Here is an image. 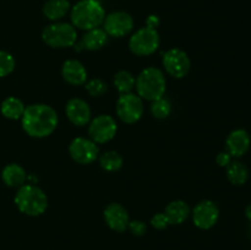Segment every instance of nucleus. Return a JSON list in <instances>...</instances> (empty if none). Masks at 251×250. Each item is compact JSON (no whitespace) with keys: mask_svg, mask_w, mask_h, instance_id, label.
I'll return each mask as SVG.
<instances>
[{"mask_svg":"<svg viewBox=\"0 0 251 250\" xmlns=\"http://www.w3.org/2000/svg\"><path fill=\"white\" fill-rule=\"evenodd\" d=\"M59 117L53 107L44 103L27 105L21 117L22 129L28 136L43 139L55 131Z\"/></svg>","mask_w":251,"mask_h":250,"instance_id":"1","label":"nucleus"},{"mask_svg":"<svg viewBox=\"0 0 251 250\" xmlns=\"http://www.w3.org/2000/svg\"><path fill=\"white\" fill-rule=\"evenodd\" d=\"M71 25L82 31L97 28L105 19V10L98 0H80L70 10Z\"/></svg>","mask_w":251,"mask_h":250,"instance_id":"2","label":"nucleus"},{"mask_svg":"<svg viewBox=\"0 0 251 250\" xmlns=\"http://www.w3.org/2000/svg\"><path fill=\"white\" fill-rule=\"evenodd\" d=\"M15 205L20 212L29 217H37L43 215L48 208V198L39 186L34 184H25L17 189Z\"/></svg>","mask_w":251,"mask_h":250,"instance_id":"3","label":"nucleus"},{"mask_svg":"<svg viewBox=\"0 0 251 250\" xmlns=\"http://www.w3.org/2000/svg\"><path fill=\"white\" fill-rule=\"evenodd\" d=\"M135 88H136V95L140 96L142 100H153L163 97L166 93L167 81L163 71L154 66L144 69L139 76L136 77L135 82Z\"/></svg>","mask_w":251,"mask_h":250,"instance_id":"4","label":"nucleus"},{"mask_svg":"<svg viewBox=\"0 0 251 250\" xmlns=\"http://www.w3.org/2000/svg\"><path fill=\"white\" fill-rule=\"evenodd\" d=\"M42 39L50 48H69L77 42V32L68 22H53L43 28Z\"/></svg>","mask_w":251,"mask_h":250,"instance_id":"5","label":"nucleus"},{"mask_svg":"<svg viewBox=\"0 0 251 250\" xmlns=\"http://www.w3.org/2000/svg\"><path fill=\"white\" fill-rule=\"evenodd\" d=\"M161 38L157 29L142 27L137 29L129 39V48L135 55L149 56L158 49Z\"/></svg>","mask_w":251,"mask_h":250,"instance_id":"6","label":"nucleus"},{"mask_svg":"<svg viewBox=\"0 0 251 250\" xmlns=\"http://www.w3.org/2000/svg\"><path fill=\"white\" fill-rule=\"evenodd\" d=\"M118 118L125 124H134L144 115V102L140 96L135 93L120 95L115 104Z\"/></svg>","mask_w":251,"mask_h":250,"instance_id":"7","label":"nucleus"},{"mask_svg":"<svg viewBox=\"0 0 251 250\" xmlns=\"http://www.w3.org/2000/svg\"><path fill=\"white\" fill-rule=\"evenodd\" d=\"M162 64L168 75L174 78H183L190 73L191 61L186 51L180 48L168 49L163 54Z\"/></svg>","mask_w":251,"mask_h":250,"instance_id":"8","label":"nucleus"},{"mask_svg":"<svg viewBox=\"0 0 251 250\" xmlns=\"http://www.w3.org/2000/svg\"><path fill=\"white\" fill-rule=\"evenodd\" d=\"M118 124L112 115L100 114L92 119L88 125V135L96 144H105L117 135Z\"/></svg>","mask_w":251,"mask_h":250,"instance_id":"9","label":"nucleus"},{"mask_svg":"<svg viewBox=\"0 0 251 250\" xmlns=\"http://www.w3.org/2000/svg\"><path fill=\"white\" fill-rule=\"evenodd\" d=\"M103 29L110 37L120 38L134 29V19L125 11H113L105 16L103 21Z\"/></svg>","mask_w":251,"mask_h":250,"instance_id":"10","label":"nucleus"},{"mask_svg":"<svg viewBox=\"0 0 251 250\" xmlns=\"http://www.w3.org/2000/svg\"><path fill=\"white\" fill-rule=\"evenodd\" d=\"M69 153L76 163L91 164L98 158L100 149L91 139L76 137L69 145Z\"/></svg>","mask_w":251,"mask_h":250,"instance_id":"11","label":"nucleus"},{"mask_svg":"<svg viewBox=\"0 0 251 250\" xmlns=\"http://www.w3.org/2000/svg\"><path fill=\"white\" fill-rule=\"evenodd\" d=\"M193 222L199 229H211L220 218V208L211 200H202L193 208Z\"/></svg>","mask_w":251,"mask_h":250,"instance_id":"12","label":"nucleus"},{"mask_svg":"<svg viewBox=\"0 0 251 250\" xmlns=\"http://www.w3.org/2000/svg\"><path fill=\"white\" fill-rule=\"evenodd\" d=\"M105 223L112 230L118 233H123L127 229L130 217L126 208L118 202H112L104 208L103 212Z\"/></svg>","mask_w":251,"mask_h":250,"instance_id":"13","label":"nucleus"},{"mask_svg":"<svg viewBox=\"0 0 251 250\" xmlns=\"http://www.w3.org/2000/svg\"><path fill=\"white\" fill-rule=\"evenodd\" d=\"M65 113L70 123L76 126H85L91 122V108L81 98H71L65 107Z\"/></svg>","mask_w":251,"mask_h":250,"instance_id":"14","label":"nucleus"},{"mask_svg":"<svg viewBox=\"0 0 251 250\" xmlns=\"http://www.w3.org/2000/svg\"><path fill=\"white\" fill-rule=\"evenodd\" d=\"M251 139L247 130L235 129L228 135L226 140V149L232 157L240 158L244 156L250 149Z\"/></svg>","mask_w":251,"mask_h":250,"instance_id":"15","label":"nucleus"},{"mask_svg":"<svg viewBox=\"0 0 251 250\" xmlns=\"http://www.w3.org/2000/svg\"><path fill=\"white\" fill-rule=\"evenodd\" d=\"M108 42V34L105 33V31L103 28H93L90 31H86V33L83 34L82 38L80 42H76L74 44L76 51L81 50H100L103 47L107 44Z\"/></svg>","mask_w":251,"mask_h":250,"instance_id":"16","label":"nucleus"},{"mask_svg":"<svg viewBox=\"0 0 251 250\" xmlns=\"http://www.w3.org/2000/svg\"><path fill=\"white\" fill-rule=\"evenodd\" d=\"M61 76L70 85L81 86L85 85L87 81V70L81 61L76 59H69L63 64Z\"/></svg>","mask_w":251,"mask_h":250,"instance_id":"17","label":"nucleus"},{"mask_svg":"<svg viewBox=\"0 0 251 250\" xmlns=\"http://www.w3.org/2000/svg\"><path fill=\"white\" fill-rule=\"evenodd\" d=\"M1 179L9 188H21L26 184L27 173L24 167L17 163H10L4 167L1 172Z\"/></svg>","mask_w":251,"mask_h":250,"instance_id":"18","label":"nucleus"},{"mask_svg":"<svg viewBox=\"0 0 251 250\" xmlns=\"http://www.w3.org/2000/svg\"><path fill=\"white\" fill-rule=\"evenodd\" d=\"M191 213L188 203L183 200H174L167 205L164 215L169 221V225H181L184 221L188 220Z\"/></svg>","mask_w":251,"mask_h":250,"instance_id":"19","label":"nucleus"},{"mask_svg":"<svg viewBox=\"0 0 251 250\" xmlns=\"http://www.w3.org/2000/svg\"><path fill=\"white\" fill-rule=\"evenodd\" d=\"M71 5L69 0H47L43 5V15L53 22H58L70 12Z\"/></svg>","mask_w":251,"mask_h":250,"instance_id":"20","label":"nucleus"},{"mask_svg":"<svg viewBox=\"0 0 251 250\" xmlns=\"http://www.w3.org/2000/svg\"><path fill=\"white\" fill-rule=\"evenodd\" d=\"M25 107L24 102L17 97H7L0 104V112L5 118L10 120H17L21 119L22 114H24Z\"/></svg>","mask_w":251,"mask_h":250,"instance_id":"21","label":"nucleus"},{"mask_svg":"<svg viewBox=\"0 0 251 250\" xmlns=\"http://www.w3.org/2000/svg\"><path fill=\"white\" fill-rule=\"evenodd\" d=\"M227 178L233 185H244L249 178L247 166L239 161H232L227 167Z\"/></svg>","mask_w":251,"mask_h":250,"instance_id":"22","label":"nucleus"},{"mask_svg":"<svg viewBox=\"0 0 251 250\" xmlns=\"http://www.w3.org/2000/svg\"><path fill=\"white\" fill-rule=\"evenodd\" d=\"M135 82H136V78L134 77L131 73L126 70L118 71L114 75V80H113L114 87L117 88L120 95L131 92L135 87Z\"/></svg>","mask_w":251,"mask_h":250,"instance_id":"23","label":"nucleus"},{"mask_svg":"<svg viewBox=\"0 0 251 250\" xmlns=\"http://www.w3.org/2000/svg\"><path fill=\"white\" fill-rule=\"evenodd\" d=\"M123 157L117 151H107L100 156V164L107 172H117L123 167Z\"/></svg>","mask_w":251,"mask_h":250,"instance_id":"24","label":"nucleus"},{"mask_svg":"<svg viewBox=\"0 0 251 250\" xmlns=\"http://www.w3.org/2000/svg\"><path fill=\"white\" fill-rule=\"evenodd\" d=\"M151 113L157 119H166L172 113V103L167 98L161 97L158 100H153L151 104Z\"/></svg>","mask_w":251,"mask_h":250,"instance_id":"25","label":"nucleus"},{"mask_svg":"<svg viewBox=\"0 0 251 250\" xmlns=\"http://www.w3.org/2000/svg\"><path fill=\"white\" fill-rule=\"evenodd\" d=\"M16 61L10 53L0 50V77H6L15 70Z\"/></svg>","mask_w":251,"mask_h":250,"instance_id":"26","label":"nucleus"},{"mask_svg":"<svg viewBox=\"0 0 251 250\" xmlns=\"http://www.w3.org/2000/svg\"><path fill=\"white\" fill-rule=\"evenodd\" d=\"M85 88L91 97H100L107 92V83L100 78H92L90 81H86Z\"/></svg>","mask_w":251,"mask_h":250,"instance_id":"27","label":"nucleus"},{"mask_svg":"<svg viewBox=\"0 0 251 250\" xmlns=\"http://www.w3.org/2000/svg\"><path fill=\"white\" fill-rule=\"evenodd\" d=\"M127 229H129L132 234L136 235V237H141V235H144L145 233H146L147 225L146 223L142 222V221L135 220L130 221L129 225H127Z\"/></svg>","mask_w":251,"mask_h":250,"instance_id":"28","label":"nucleus"},{"mask_svg":"<svg viewBox=\"0 0 251 250\" xmlns=\"http://www.w3.org/2000/svg\"><path fill=\"white\" fill-rule=\"evenodd\" d=\"M151 225L158 230L166 229V228L169 225V221L168 218H167V216L164 215V212L163 213L159 212V213H156V215L151 218Z\"/></svg>","mask_w":251,"mask_h":250,"instance_id":"29","label":"nucleus"},{"mask_svg":"<svg viewBox=\"0 0 251 250\" xmlns=\"http://www.w3.org/2000/svg\"><path fill=\"white\" fill-rule=\"evenodd\" d=\"M230 162H232V156L227 151L220 152L216 157V163L220 167H227Z\"/></svg>","mask_w":251,"mask_h":250,"instance_id":"30","label":"nucleus"},{"mask_svg":"<svg viewBox=\"0 0 251 250\" xmlns=\"http://www.w3.org/2000/svg\"><path fill=\"white\" fill-rule=\"evenodd\" d=\"M161 21H159V17L156 16V15H150L146 19V27H150V28H154L159 26Z\"/></svg>","mask_w":251,"mask_h":250,"instance_id":"31","label":"nucleus"},{"mask_svg":"<svg viewBox=\"0 0 251 250\" xmlns=\"http://www.w3.org/2000/svg\"><path fill=\"white\" fill-rule=\"evenodd\" d=\"M245 217L251 222V202L245 207Z\"/></svg>","mask_w":251,"mask_h":250,"instance_id":"32","label":"nucleus"},{"mask_svg":"<svg viewBox=\"0 0 251 250\" xmlns=\"http://www.w3.org/2000/svg\"><path fill=\"white\" fill-rule=\"evenodd\" d=\"M249 232H250V238H251V225H250V229H249Z\"/></svg>","mask_w":251,"mask_h":250,"instance_id":"33","label":"nucleus"}]
</instances>
